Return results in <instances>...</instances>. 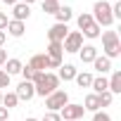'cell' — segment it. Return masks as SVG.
Here are the masks:
<instances>
[{
    "label": "cell",
    "mask_w": 121,
    "mask_h": 121,
    "mask_svg": "<svg viewBox=\"0 0 121 121\" xmlns=\"http://www.w3.org/2000/svg\"><path fill=\"white\" fill-rule=\"evenodd\" d=\"M12 14H14V22H24V19H29L31 10H29V5L17 3V5H12Z\"/></svg>",
    "instance_id": "7c38bea8"
},
{
    "label": "cell",
    "mask_w": 121,
    "mask_h": 121,
    "mask_svg": "<svg viewBox=\"0 0 121 121\" xmlns=\"http://www.w3.org/2000/svg\"><path fill=\"white\" fill-rule=\"evenodd\" d=\"M3 29H7V14L0 12V31H3Z\"/></svg>",
    "instance_id": "1f68e13d"
},
{
    "label": "cell",
    "mask_w": 121,
    "mask_h": 121,
    "mask_svg": "<svg viewBox=\"0 0 121 121\" xmlns=\"http://www.w3.org/2000/svg\"><path fill=\"white\" fill-rule=\"evenodd\" d=\"M22 67H24V64L19 62V59H7V62H5V69H7V71H5V74H7V76L19 74V71H22Z\"/></svg>",
    "instance_id": "ffe728a7"
},
{
    "label": "cell",
    "mask_w": 121,
    "mask_h": 121,
    "mask_svg": "<svg viewBox=\"0 0 121 121\" xmlns=\"http://www.w3.org/2000/svg\"><path fill=\"white\" fill-rule=\"evenodd\" d=\"M7 86H10V76L0 69V88H7Z\"/></svg>",
    "instance_id": "4dcf8cb0"
},
{
    "label": "cell",
    "mask_w": 121,
    "mask_h": 121,
    "mask_svg": "<svg viewBox=\"0 0 121 121\" xmlns=\"http://www.w3.org/2000/svg\"><path fill=\"white\" fill-rule=\"evenodd\" d=\"M112 97H114V95H112L109 90L100 93V104H102V107H109V104H112Z\"/></svg>",
    "instance_id": "4316f807"
},
{
    "label": "cell",
    "mask_w": 121,
    "mask_h": 121,
    "mask_svg": "<svg viewBox=\"0 0 121 121\" xmlns=\"http://www.w3.org/2000/svg\"><path fill=\"white\" fill-rule=\"evenodd\" d=\"M43 121H62V116H59L57 112H48V114L43 116Z\"/></svg>",
    "instance_id": "f1b7e54d"
},
{
    "label": "cell",
    "mask_w": 121,
    "mask_h": 121,
    "mask_svg": "<svg viewBox=\"0 0 121 121\" xmlns=\"http://www.w3.org/2000/svg\"><path fill=\"white\" fill-rule=\"evenodd\" d=\"M90 88L95 90V95H100V93H104V90L109 88V83H107V78H104V76H97V78H93Z\"/></svg>",
    "instance_id": "d6986e66"
},
{
    "label": "cell",
    "mask_w": 121,
    "mask_h": 121,
    "mask_svg": "<svg viewBox=\"0 0 121 121\" xmlns=\"http://www.w3.org/2000/svg\"><path fill=\"white\" fill-rule=\"evenodd\" d=\"M26 121H38V119H26Z\"/></svg>",
    "instance_id": "f35d334b"
},
{
    "label": "cell",
    "mask_w": 121,
    "mask_h": 121,
    "mask_svg": "<svg viewBox=\"0 0 121 121\" xmlns=\"http://www.w3.org/2000/svg\"><path fill=\"white\" fill-rule=\"evenodd\" d=\"M19 3H24V5H31V3H36V0H19Z\"/></svg>",
    "instance_id": "8d00e7d4"
},
{
    "label": "cell",
    "mask_w": 121,
    "mask_h": 121,
    "mask_svg": "<svg viewBox=\"0 0 121 121\" xmlns=\"http://www.w3.org/2000/svg\"><path fill=\"white\" fill-rule=\"evenodd\" d=\"M62 43H50L48 45V59H50V67L52 69H59V67H62Z\"/></svg>",
    "instance_id": "52a82bcc"
},
{
    "label": "cell",
    "mask_w": 121,
    "mask_h": 121,
    "mask_svg": "<svg viewBox=\"0 0 121 121\" xmlns=\"http://www.w3.org/2000/svg\"><path fill=\"white\" fill-rule=\"evenodd\" d=\"M0 104H3V93H0Z\"/></svg>",
    "instance_id": "74e56055"
},
{
    "label": "cell",
    "mask_w": 121,
    "mask_h": 121,
    "mask_svg": "<svg viewBox=\"0 0 121 121\" xmlns=\"http://www.w3.org/2000/svg\"><path fill=\"white\" fill-rule=\"evenodd\" d=\"M107 83H109V88H107V90H109L112 95L121 93V71H114V74H112V78H109Z\"/></svg>",
    "instance_id": "e0dca14e"
},
{
    "label": "cell",
    "mask_w": 121,
    "mask_h": 121,
    "mask_svg": "<svg viewBox=\"0 0 121 121\" xmlns=\"http://www.w3.org/2000/svg\"><path fill=\"white\" fill-rule=\"evenodd\" d=\"M64 104H69V95H67V90H55V93H50L48 97H45V107H48V112H59Z\"/></svg>",
    "instance_id": "277c9868"
},
{
    "label": "cell",
    "mask_w": 121,
    "mask_h": 121,
    "mask_svg": "<svg viewBox=\"0 0 121 121\" xmlns=\"http://www.w3.org/2000/svg\"><path fill=\"white\" fill-rule=\"evenodd\" d=\"M14 95H17L19 100H26V102H29V100L36 95V88H33L31 81H22V83L17 86V93H14Z\"/></svg>",
    "instance_id": "30bf717a"
},
{
    "label": "cell",
    "mask_w": 121,
    "mask_h": 121,
    "mask_svg": "<svg viewBox=\"0 0 121 121\" xmlns=\"http://www.w3.org/2000/svg\"><path fill=\"white\" fill-rule=\"evenodd\" d=\"M67 33H69L67 24H52L50 31H48V38H50V43H62L67 38Z\"/></svg>",
    "instance_id": "ba28073f"
},
{
    "label": "cell",
    "mask_w": 121,
    "mask_h": 121,
    "mask_svg": "<svg viewBox=\"0 0 121 121\" xmlns=\"http://www.w3.org/2000/svg\"><path fill=\"white\" fill-rule=\"evenodd\" d=\"M78 55H81V62H83V64H93V59L97 57V48H93V45H83V48L78 50Z\"/></svg>",
    "instance_id": "8fae6325"
},
{
    "label": "cell",
    "mask_w": 121,
    "mask_h": 121,
    "mask_svg": "<svg viewBox=\"0 0 121 121\" xmlns=\"http://www.w3.org/2000/svg\"><path fill=\"white\" fill-rule=\"evenodd\" d=\"M93 121H112V116L104 114V112H95V114H93Z\"/></svg>",
    "instance_id": "83f0119b"
},
{
    "label": "cell",
    "mask_w": 121,
    "mask_h": 121,
    "mask_svg": "<svg viewBox=\"0 0 121 121\" xmlns=\"http://www.w3.org/2000/svg\"><path fill=\"white\" fill-rule=\"evenodd\" d=\"M19 74L24 76V81H33V76H36V71H33V67H31V64L22 67V71H19Z\"/></svg>",
    "instance_id": "484cf974"
},
{
    "label": "cell",
    "mask_w": 121,
    "mask_h": 121,
    "mask_svg": "<svg viewBox=\"0 0 121 121\" xmlns=\"http://www.w3.org/2000/svg\"><path fill=\"white\" fill-rule=\"evenodd\" d=\"M55 17H57V24H67V22H69V19L74 17V10L64 5V7H59V10L55 12Z\"/></svg>",
    "instance_id": "ac0fdd59"
},
{
    "label": "cell",
    "mask_w": 121,
    "mask_h": 121,
    "mask_svg": "<svg viewBox=\"0 0 121 121\" xmlns=\"http://www.w3.org/2000/svg\"><path fill=\"white\" fill-rule=\"evenodd\" d=\"M3 3H5V5H17L19 0H3Z\"/></svg>",
    "instance_id": "e575fe53"
},
{
    "label": "cell",
    "mask_w": 121,
    "mask_h": 121,
    "mask_svg": "<svg viewBox=\"0 0 121 121\" xmlns=\"http://www.w3.org/2000/svg\"><path fill=\"white\" fill-rule=\"evenodd\" d=\"M7 114H10V109L0 107V121H10V119H7Z\"/></svg>",
    "instance_id": "d6a6232c"
},
{
    "label": "cell",
    "mask_w": 121,
    "mask_h": 121,
    "mask_svg": "<svg viewBox=\"0 0 121 121\" xmlns=\"http://www.w3.org/2000/svg\"><path fill=\"white\" fill-rule=\"evenodd\" d=\"M81 36H86V38H97V36H100V26L93 24V26H88L86 31H81Z\"/></svg>",
    "instance_id": "d4e9b609"
},
{
    "label": "cell",
    "mask_w": 121,
    "mask_h": 121,
    "mask_svg": "<svg viewBox=\"0 0 121 121\" xmlns=\"http://www.w3.org/2000/svg\"><path fill=\"white\" fill-rule=\"evenodd\" d=\"M59 112H62V114H59V116H62V121H78V119L86 114L83 104H71V102H69V104H64Z\"/></svg>",
    "instance_id": "8992f818"
},
{
    "label": "cell",
    "mask_w": 121,
    "mask_h": 121,
    "mask_svg": "<svg viewBox=\"0 0 121 121\" xmlns=\"http://www.w3.org/2000/svg\"><path fill=\"white\" fill-rule=\"evenodd\" d=\"M17 102H19V97H17L14 93H5V95H3V104H0V107L12 109V107H17Z\"/></svg>",
    "instance_id": "44dd1931"
},
{
    "label": "cell",
    "mask_w": 121,
    "mask_h": 121,
    "mask_svg": "<svg viewBox=\"0 0 121 121\" xmlns=\"http://www.w3.org/2000/svg\"><path fill=\"white\" fill-rule=\"evenodd\" d=\"M31 83L36 88V95H40V97H48L50 93H55L59 88V78L55 74H50V71H45V74H38L36 71V76H33Z\"/></svg>",
    "instance_id": "6da1fadb"
},
{
    "label": "cell",
    "mask_w": 121,
    "mask_h": 121,
    "mask_svg": "<svg viewBox=\"0 0 121 121\" xmlns=\"http://www.w3.org/2000/svg\"><path fill=\"white\" fill-rule=\"evenodd\" d=\"M76 69H74V64H62V67H59V76L57 78H62V81H74L76 78Z\"/></svg>",
    "instance_id": "9a60e30c"
},
{
    "label": "cell",
    "mask_w": 121,
    "mask_h": 121,
    "mask_svg": "<svg viewBox=\"0 0 121 121\" xmlns=\"http://www.w3.org/2000/svg\"><path fill=\"white\" fill-rule=\"evenodd\" d=\"M93 67L104 76L107 71H112V59H107V57H95V59H93Z\"/></svg>",
    "instance_id": "5bb4252c"
},
{
    "label": "cell",
    "mask_w": 121,
    "mask_h": 121,
    "mask_svg": "<svg viewBox=\"0 0 121 121\" xmlns=\"http://www.w3.org/2000/svg\"><path fill=\"white\" fill-rule=\"evenodd\" d=\"M90 17H93V22H95L97 26H109V24L114 22V17H112V5L107 3V0H97Z\"/></svg>",
    "instance_id": "7a4b0ae2"
},
{
    "label": "cell",
    "mask_w": 121,
    "mask_h": 121,
    "mask_svg": "<svg viewBox=\"0 0 121 121\" xmlns=\"http://www.w3.org/2000/svg\"><path fill=\"white\" fill-rule=\"evenodd\" d=\"M112 17L114 19H121V3H114L112 5Z\"/></svg>",
    "instance_id": "f546056e"
},
{
    "label": "cell",
    "mask_w": 121,
    "mask_h": 121,
    "mask_svg": "<svg viewBox=\"0 0 121 121\" xmlns=\"http://www.w3.org/2000/svg\"><path fill=\"white\" fill-rule=\"evenodd\" d=\"M24 31H26V29H24V22H14V19H12V22H7V33H10V36L22 38V36H24Z\"/></svg>",
    "instance_id": "2e32d148"
},
{
    "label": "cell",
    "mask_w": 121,
    "mask_h": 121,
    "mask_svg": "<svg viewBox=\"0 0 121 121\" xmlns=\"http://www.w3.org/2000/svg\"><path fill=\"white\" fill-rule=\"evenodd\" d=\"M102 50H104V57L107 59H114V57H119L121 55V43H119V36H116V31H104L102 33Z\"/></svg>",
    "instance_id": "3957f363"
},
{
    "label": "cell",
    "mask_w": 121,
    "mask_h": 121,
    "mask_svg": "<svg viewBox=\"0 0 121 121\" xmlns=\"http://www.w3.org/2000/svg\"><path fill=\"white\" fill-rule=\"evenodd\" d=\"M83 48V36H81V31H71V33H67V38L62 40V50L64 52H78Z\"/></svg>",
    "instance_id": "5b68a950"
},
{
    "label": "cell",
    "mask_w": 121,
    "mask_h": 121,
    "mask_svg": "<svg viewBox=\"0 0 121 121\" xmlns=\"http://www.w3.org/2000/svg\"><path fill=\"white\" fill-rule=\"evenodd\" d=\"M5 43V31H0V45Z\"/></svg>",
    "instance_id": "d590c367"
},
{
    "label": "cell",
    "mask_w": 121,
    "mask_h": 121,
    "mask_svg": "<svg viewBox=\"0 0 121 121\" xmlns=\"http://www.w3.org/2000/svg\"><path fill=\"white\" fill-rule=\"evenodd\" d=\"M76 24H78V29H81V31H86V29H88V26H93L95 22H93V17H90V14H86V12H83V14H78Z\"/></svg>",
    "instance_id": "7402d4cb"
},
{
    "label": "cell",
    "mask_w": 121,
    "mask_h": 121,
    "mask_svg": "<svg viewBox=\"0 0 121 121\" xmlns=\"http://www.w3.org/2000/svg\"><path fill=\"white\" fill-rule=\"evenodd\" d=\"M29 64H31V67H33V71H38V74H45L48 69H52V67H50L48 55H33Z\"/></svg>",
    "instance_id": "9c48e42d"
},
{
    "label": "cell",
    "mask_w": 121,
    "mask_h": 121,
    "mask_svg": "<svg viewBox=\"0 0 121 121\" xmlns=\"http://www.w3.org/2000/svg\"><path fill=\"white\" fill-rule=\"evenodd\" d=\"M100 107H102V104H100V95H95V93H90V95L86 97V102H83V109H86V112H93V114L100 112Z\"/></svg>",
    "instance_id": "4fadbf2b"
},
{
    "label": "cell",
    "mask_w": 121,
    "mask_h": 121,
    "mask_svg": "<svg viewBox=\"0 0 121 121\" xmlns=\"http://www.w3.org/2000/svg\"><path fill=\"white\" fill-rule=\"evenodd\" d=\"M59 10V3H57V0H43V12L45 14H55Z\"/></svg>",
    "instance_id": "cb8c5ba5"
},
{
    "label": "cell",
    "mask_w": 121,
    "mask_h": 121,
    "mask_svg": "<svg viewBox=\"0 0 121 121\" xmlns=\"http://www.w3.org/2000/svg\"><path fill=\"white\" fill-rule=\"evenodd\" d=\"M5 62H7V52H5V50H0V67H3Z\"/></svg>",
    "instance_id": "836d02e7"
},
{
    "label": "cell",
    "mask_w": 121,
    "mask_h": 121,
    "mask_svg": "<svg viewBox=\"0 0 121 121\" xmlns=\"http://www.w3.org/2000/svg\"><path fill=\"white\" fill-rule=\"evenodd\" d=\"M74 81H76L81 88H90V83H93V76L83 71V74H76V78H74Z\"/></svg>",
    "instance_id": "603a6c76"
}]
</instances>
